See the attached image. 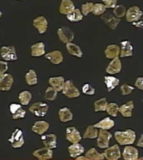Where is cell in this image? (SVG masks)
<instances>
[{
  "mask_svg": "<svg viewBox=\"0 0 143 160\" xmlns=\"http://www.w3.org/2000/svg\"><path fill=\"white\" fill-rule=\"evenodd\" d=\"M32 57H40L45 54V45L43 42H38L31 47Z\"/></svg>",
  "mask_w": 143,
  "mask_h": 160,
  "instance_id": "cell-26",
  "label": "cell"
},
{
  "mask_svg": "<svg viewBox=\"0 0 143 160\" xmlns=\"http://www.w3.org/2000/svg\"><path fill=\"white\" fill-rule=\"evenodd\" d=\"M125 9L123 6H118L115 10H114V13L118 17V18H121L123 17L125 14Z\"/></svg>",
  "mask_w": 143,
  "mask_h": 160,
  "instance_id": "cell-43",
  "label": "cell"
},
{
  "mask_svg": "<svg viewBox=\"0 0 143 160\" xmlns=\"http://www.w3.org/2000/svg\"><path fill=\"white\" fill-rule=\"evenodd\" d=\"M105 53L108 58H114L120 54V48L116 45H110L106 50Z\"/></svg>",
  "mask_w": 143,
  "mask_h": 160,
  "instance_id": "cell-27",
  "label": "cell"
},
{
  "mask_svg": "<svg viewBox=\"0 0 143 160\" xmlns=\"http://www.w3.org/2000/svg\"><path fill=\"white\" fill-rule=\"evenodd\" d=\"M25 79L27 84L29 86L36 85L38 82V79L36 72L32 69L29 70V71L26 74Z\"/></svg>",
  "mask_w": 143,
  "mask_h": 160,
  "instance_id": "cell-34",
  "label": "cell"
},
{
  "mask_svg": "<svg viewBox=\"0 0 143 160\" xmlns=\"http://www.w3.org/2000/svg\"><path fill=\"white\" fill-rule=\"evenodd\" d=\"M115 138L120 145H129L134 143L136 133L130 129L123 132L116 131L115 132Z\"/></svg>",
  "mask_w": 143,
  "mask_h": 160,
  "instance_id": "cell-1",
  "label": "cell"
},
{
  "mask_svg": "<svg viewBox=\"0 0 143 160\" xmlns=\"http://www.w3.org/2000/svg\"><path fill=\"white\" fill-rule=\"evenodd\" d=\"M104 2H105L106 7L107 8H113L116 5V0H103Z\"/></svg>",
  "mask_w": 143,
  "mask_h": 160,
  "instance_id": "cell-47",
  "label": "cell"
},
{
  "mask_svg": "<svg viewBox=\"0 0 143 160\" xmlns=\"http://www.w3.org/2000/svg\"><path fill=\"white\" fill-rule=\"evenodd\" d=\"M93 7L94 6L92 3H87L86 4H84V6L82 7L83 10V14L84 15H87L88 13L92 11Z\"/></svg>",
  "mask_w": 143,
  "mask_h": 160,
  "instance_id": "cell-44",
  "label": "cell"
},
{
  "mask_svg": "<svg viewBox=\"0 0 143 160\" xmlns=\"http://www.w3.org/2000/svg\"><path fill=\"white\" fill-rule=\"evenodd\" d=\"M49 127H50L49 123L46 121H44V120L37 121L32 126V130L33 132L36 133L37 134L39 135H42L48 130Z\"/></svg>",
  "mask_w": 143,
  "mask_h": 160,
  "instance_id": "cell-14",
  "label": "cell"
},
{
  "mask_svg": "<svg viewBox=\"0 0 143 160\" xmlns=\"http://www.w3.org/2000/svg\"><path fill=\"white\" fill-rule=\"evenodd\" d=\"M14 82L13 77L8 73L0 76V91H7L11 89Z\"/></svg>",
  "mask_w": 143,
  "mask_h": 160,
  "instance_id": "cell-10",
  "label": "cell"
},
{
  "mask_svg": "<svg viewBox=\"0 0 143 160\" xmlns=\"http://www.w3.org/2000/svg\"><path fill=\"white\" fill-rule=\"evenodd\" d=\"M85 157L87 160H104L105 158L104 155L99 153L94 148L90 149L86 153Z\"/></svg>",
  "mask_w": 143,
  "mask_h": 160,
  "instance_id": "cell-29",
  "label": "cell"
},
{
  "mask_svg": "<svg viewBox=\"0 0 143 160\" xmlns=\"http://www.w3.org/2000/svg\"><path fill=\"white\" fill-rule=\"evenodd\" d=\"M123 157L125 160H138V151L136 148L132 146H127L124 148Z\"/></svg>",
  "mask_w": 143,
  "mask_h": 160,
  "instance_id": "cell-15",
  "label": "cell"
},
{
  "mask_svg": "<svg viewBox=\"0 0 143 160\" xmlns=\"http://www.w3.org/2000/svg\"><path fill=\"white\" fill-rule=\"evenodd\" d=\"M41 140L43 143L45 147L49 149H55L57 147V138L53 133L44 135L42 136Z\"/></svg>",
  "mask_w": 143,
  "mask_h": 160,
  "instance_id": "cell-11",
  "label": "cell"
},
{
  "mask_svg": "<svg viewBox=\"0 0 143 160\" xmlns=\"http://www.w3.org/2000/svg\"><path fill=\"white\" fill-rule=\"evenodd\" d=\"M8 69L7 63L0 60V76L4 74Z\"/></svg>",
  "mask_w": 143,
  "mask_h": 160,
  "instance_id": "cell-45",
  "label": "cell"
},
{
  "mask_svg": "<svg viewBox=\"0 0 143 160\" xmlns=\"http://www.w3.org/2000/svg\"><path fill=\"white\" fill-rule=\"evenodd\" d=\"M58 34L60 39L63 43L70 42L74 38V34L69 28L65 27L60 28L58 31Z\"/></svg>",
  "mask_w": 143,
  "mask_h": 160,
  "instance_id": "cell-13",
  "label": "cell"
},
{
  "mask_svg": "<svg viewBox=\"0 0 143 160\" xmlns=\"http://www.w3.org/2000/svg\"><path fill=\"white\" fill-rule=\"evenodd\" d=\"M121 50L120 57H126L133 55V46L129 41H123L121 42Z\"/></svg>",
  "mask_w": 143,
  "mask_h": 160,
  "instance_id": "cell-23",
  "label": "cell"
},
{
  "mask_svg": "<svg viewBox=\"0 0 143 160\" xmlns=\"http://www.w3.org/2000/svg\"><path fill=\"white\" fill-rule=\"evenodd\" d=\"M115 125L114 120L111 119L110 118H106L99 122L94 124V127L97 128H101L103 130H110Z\"/></svg>",
  "mask_w": 143,
  "mask_h": 160,
  "instance_id": "cell-25",
  "label": "cell"
},
{
  "mask_svg": "<svg viewBox=\"0 0 143 160\" xmlns=\"http://www.w3.org/2000/svg\"><path fill=\"white\" fill-rule=\"evenodd\" d=\"M8 141L14 148H19L22 147L24 144V138L22 131L19 128H16L12 133L11 137Z\"/></svg>",
  "mask_w": 143,
  "mask_h": 160,
  "instance_id": "cell-2",
  "label": "cell"
},
{
  "mask_svg": "<svg viewBox=\"0 0 143 160\" xmlns=\"http://www.w3.org/2000/svg\"><path fill=\"white\" fill-rule=\"evenodd\" d=\"M9 111L12 114V118L14 120L23 119L25 118L26 111L22 108L21 105L17 104H11L9 106Z\"/></svg>",
  "mask_w": 143,
  "mask_h": 160,
  "instance_id": "cell-8",
  "label": "cell"
},
{
  "mask_svg": "<svg viewBox=\"0 0 143 160\" xmlns=\"http://www.w3.org/2000/svg\"><path fill=\"white\" fill-rule=\"evenodd\" d=\"M107 104V101L106 98H103L98 101H96L94 103L95 112L106 111Z\"/></svg>",
  "mask_w": 143,
  "mask_h": 160,
  "instance_id": "cell-35",
  "label": "cell"
},
{
  "mask_svg": "<svg viewBox=\"0 0 143 160\" xmlns=\"http://www.w3.org/2000/svg\"><path fill=\"white\" fill-rule=\"evenodd\" d=\"M98 138L97 141V146L102 149L107 148L109 147V142L112 137L111 134L107 130L101 129L98 134Z\"/></svg>",
  "mask_w": 143,
  "mask_h": 160,
  "instance_id": "cell-5",
  "label": "cell"
},
{
  "mask_svg": "<svg viewBox=\"0 0 143 160\" xmlns=\"http://www.w3.org/2000/svg\"><path fill=\"white\" fill-rule=\"evenodd\" d=\"M33 24L40 34L45 33L47 30L48 22L43 16H40L35 19L33 21Z\"/></svg>",
  "mask_w": 143,
  "mask_h": 160,
  "instance_id": "cell-17",
  "label": "cell"
},
{
  "mask_svg": "<svg viewBox=\"0 0 143 160\" xmlns=\"http://www.w3.org/2000/svg\"><path fill=\"white\" fill-rule=\"evenodd\" d=\"M19 1H22V0H19Z\"/></svg>",
  "mask_w": 143,
  "mask_h": 160,
  "instance_id": "cell-50",
  "label": "cell"
},
{
  "mask_svg": "<svg viewBox=\"0 0 143 160\" xmlns=\"http://www.w3.org/2000/svg\"><path fill=\"white\" fill-rule=\"evenodd\" d=\"M1 16H2V12L0 11V18L1 17Z\"/></svg>",
  "mask_w": 143,
  "mask_h": 160,
  "instance_id": "cell-49",
  "label": "cell"
},
{
  "mask_svg": "<svg viewBox=\"0 0 143 160\" xmlns=\"http://www.w3.org/2000/svg\"><path fill=\"white\" fill-rule=\"evenodd\" d=\"M104 21L107 24L108 26H110L112 29H115L120 22L119 19H116L112 16L107 17V18H104Z\"/></svg>",
  "mask_w": 143,
  "mask_h": 160,
  "instance_id": "cell-39",
  "label": "cell"
},
{
  "mask_svg": "<svg viewBox=\"0 0 143 160\" xmlns=\"http://www.w3.org/2000/svg\"><path fill=\"white\" fill-rule=\"evenodd\" d=\"M134 107L133 101H130L127 103L121 106L118 108V112L124 118H131L132 116V112Z\"/></svg>",
  "mask_w": 143,
  "mask_h": 160,
  "instance_id": "cell-19",
  "label": "cell"
},
{
  "mask_svg": "<svg viewBox=\"0 0 143 160\" xmlns=\"http://www.w3.org/2000/svg\"><path fill=\"white\" fill-rule=\"evenodd\" d=\"M67 18L71 22H77L82 19V15L79 9H75L67 14Z\"/></svg>",
  "mask_w": 143,
  "mask_h": 160,
  "instance_id": "cell-37",
  "label": "cell"
},
{
  "mask_svg": "<svg viewBox=\"0 0 143 160\" xmlns=\"http://www.w3.org/2000/svg\"><path fill=\"white\" fill-rule=\"evenodd\" d=\"M121 63L118 57L114 58L106 69V72L109 74H116L121 72Z\"/></svg>",
  "mask_w": 143,
  "mask_h": 160,
  "instance_id": "cell-18",
  "label": "cell"
},
{
  "mask_svg": "<svg viewBox=\"0 0 143 160\" xmlns=\"http://www.w3.org/2000/svg\"><path fill=\"white\" fill-rule=\"evenodd\" d=\"M0 53L1 57L6 61L11 62L15 61L17 59L16 50L14 46L2 47L0 49Z\"/></svg>",
  "mask_w": 143,
  "mask_h": 160,
  "instance_id": "cell-6",
  "label": "cell"
},
{
  "mask_svg": "<svg viewBox=\"0 0 143 160\" xmlns=\"http://www.w3.org/2000/svg\"><path fill=\"white\" fill-rule=\"evenodd\" d=\"M63 94L68 98H76L80 96V92L74 85L71 80L65 82L63 88Z\"/></svg>",
  "mask_w": 143,
  "mask_h": 160,
  "instance_id": "cell-4",
  "label": "cell"
},
{
  "mask_svg": "<svg viewBox=\"0 0 143 160\" xmlns=\"http://www.w3.org/2000/svg\"><path fill=\"white\" fill-rule=\"evenodd\" d=\"M135 86L140 90H143V77H139L136 81Z\"/></svg>",
  "mask_w": 143,
  "mask_h": 160,
  "instance_id": "cell-46",
  "label": "cell"
},
{
  "mask_svg": "<svg viewBox=\"0 0 143 160\" xmlns=\"http://www.w3.org/2000/svg\"><path fill=\"white\" fill-rule=\"evenodd\" d=\"M32 97V94L29 91H23L19 93L18 99L21 105L27 106L30 103Z\"/></svg>",
  "mask_w": 143,
  "mask_h": 160,
  "instance_id": "cell-28",
  "label": "cell"
},
{
  "mask_svg": "<svg viewBox=\"0 0 143 160\" xmlns=\"http://www.w3.org/2000/svg\"><path fill=\"white\" fill-rule=\"evenodd\" d=\"M118 108L119 107L117 104L115 102H111L108 104L106 111H107L108 114L111 116L116 118L118 112Z\"/></svg>",
  "mask_w": 143,
  "mask_h": 160,
  "instance_id": "cell-36",
  "label": "cell"
},
{
  "mask_svg": "<svg viewBox=\"0 0 143 160\" xmlns=\"http://www.w3.org/2000/svg\"><path fill=\"white\" fill-rule=\"evenodd\" d=\"M143 12L138 8L135 6L128 9L126 14V20L128 22H136L138 21L142 16Z\"/></svg>",
  "mask_w": 143,
  "mask_h": 160,
  "instance_id": "cell-16",
  "label": "cell"
},
{
  "mask_svg": "<svg viewBox=\"0 0 143 160\" xmlns=\"http://www.w3.org/2000/svg\"><path fill=\"white\" fill-rule=\"evenodd\" d=\"M143 135H141V138H140V140H139V142H138V144H137V146H138V147H140V148H143Z\"/></svg>",
  "mask_w": 143,
  "mask_h": 160,
  "instance_id": "cell-48",
  "label": "cell"
},
{
  "mask_svg": "<svg viewBox=\"0 0 143 160\" xmlns=\"http://www.w3.org/2000/svg\"><path fill=\"white\" fill-rule=\"evenodd\" d=\"M66 138L72 143H79L81 140V136L79 132L74 127L67 128Z\"/></svg>",
  "mask_w": 143,
  "mask_h": 160,
  "instance_id": "cell-9",
  "label": "cell"
},
{
  "mask_svg": "<svg viewBox=\"0 0 143 160\" xmlns=\"http://www.w3.org/2000/svg\"><path fill=\"white\" fill-rule=\"evenodd\" d=\"M120 89L123 96H127L132 92V91L134 90V88L127 84H124L121 86Z\"/></svg>",
  "mask_w": 143,
  "mask_h": 160,
  "instance_id": "cell-41",
  "label": "cell"
},
{
  "mask_svg": "<svg viewBox=\"0 0 143 160\" xmlns=\"http://www.w3.org/2000/svg\"><path fill=\"white\" fill-rule=\"evenodd\" d=\"M67 48L68 51L71 53L72 55L76 56L77 57L81 58L82 56V52H81L80 48L74 43L68 42L67 44Z\"/></svg>",
  "mask_w": 143,
  "mask_h": 160,
  "instance_id": "cell-31",
  "label": "cell"
},
{
  "mask_svg": "<svg viewBox=\"0 0 143 160\" xmlns=\"http://www.w3.org/2000/svg\"><path fill=\"white\" fill-rule=\"evenodd\" d=\"M48 106L45 102H38L33 104L29 109V111L36 117L43 118L46 116L48 111Z\"/></svg>",
  "mask_w": 143,
  "mask_h": 160,
  "instance_id": "cell-3",
  "label": "cell"
},
{
  "mask_svg": "<svg viewBox=\"0 0 143 160\" xmlns=\"http://www.w3.org/2000/svg\"><path fill=\"white\" fill-rule=\"evenodd\" d=\"M98 136V130L94 125L89 126L84 135V139H95Z\"/></svg>",
  "mask_w": 143,
  "mask_h": 160,
  "instance_id": "cell-33",
  "label": "cell"
},
{
  "mask_svg": "<svg viewBox=\"0 0 143 160\" xmlns=\"http://www.w3.org/2000/svg\"><path fill=\"white\" fill-rule=\"evenodd\" d=\"M95 91H96L95 88H93L92 86H91L88 83L85 84L82 86V92L86 95L92 96L95 94Z\"/></svg>",
  "mask_w": 143,
  "mask_h": 160,
  "instance_id": "cell-40",
  "label": "cell"
},
{
  "mask_svg": "<svg viewBox=\"0 0 143 160\" xmlns=\"http://www.w3.org/2000/svg\"><path fill=\"white\" fill-rule=\"evenodd\" d=\"M84 148L81 144L78 143H73L72 145L68 147V151L70 155L72 158H76V157L80 156L84 152Z\"/></svg>",
  "mask_w": 143,
  "mask_h": 160,
  "instance_id": "cell-22",
  "label": "cell"
},
{
  "mask_svg": "<svg viewBox=\"0 0 143 160\" xmlns=\"http://www.w3.org/2000/svg\"><path fill=\"white\" fill-rule=\"evenodd\" d=\"M48 81L51 86L57 92L62 91L65 84V78L63 77H51L49 78Z\"/></svg>",
  "mask_w": 143,
  "mask_h": 160,
  "instance_id": "cell-21",
  "label": "cell"
},
{
  "mask_svg": "<svg viewBox=\"0 0 143 160\" xmlns=\"http://www.w3.org/2000/svg\"><path fill=\"white\" fill-rule=\"evenodd\" d=\"M74 10L73 3L70 0H63L60 7V12L63 14H68Z\"/></svg>",
  "mask_w": 143,
  "mask_h": 160,
  "instance_id": "cell-32",
  "label": "cell"
},
{
  "mask_svg": "<svg viewBox=\"0 0 143 160\" xmlns=\"http://www.w3.org/2000/svg\"><path fill=\"white\" fill-rule=\"evenodd\" d=\"M103 155L108 160H118L121 157V152L118 145H114L110 148L108 147Z\"/></svg>",
  "mask_w": 143,
  "mask_h": 160,
  "instance_id": "cell-7",
  "label": "cell"
},
{
  "mask_svg": "<svg viewBox=\"0 0 143 160\" xmlns=\"http://www.w3.org/2000/svg\"><path fill=\"white\" fill-rule=\"evenodd\" d=\"M119 79L115 77L108 76L105 77V83L107 88L108 92H111L112 90H113L119 84Z\"/></svg>",
  "mask_w": 143,
  "mask_h": 160,
  "instance_id": "cell-30",
  "label": "cell"
},
{
  "mask_svg": "<svg viewBox=\"0 0 143 160\" xmlns=\"http://www.w3.org/2000/svg\"><path fill=\"white\" fill-rule=\"evenodd\" d=\"M57 96V91L52 87H48L45 92V99L47 101H53Z\"/></svg>",
  "mask_w": 143,
  "mask_h": 160,
  "instance_id": "cell-38",
  "label": "cell"
},
{
  "mask_svg": "<svg viewBox=\"0 0 143 160\" xmlns=\"http://www.w3.org/2000/svg\"><path fill=\"white\" fill-rule=\"evenodd\" d=\"M33 156L39 160H50L53 158V151L46 147L40 148L33 152Z\"/></svg>",
  "mask_w": 143,
  "mask_h": 160,
  "instance_id": "cell-12",
  "label": "cell"
},
{
  "mask_svg": "<svg viewBox=\"0 0 143 160\" xmlns=\"http://www.w3.org/2000/svg\"><path fill=\"white\" fill-rule=\"evenodd\" d=\"M45 57L54 65H58L63 60V57L62 53L58 50L53 51L46 54Z\"/></svg>",
  "mask_w": 143,
  "mask_h": 160,
  "instance_id": "cell-20",
  "label": "cell"
},
{
  "mask_svg": "<svg viewBox=\"0 0 143 160\" xmlns=\"http://www.w3.org/2000/svg\"><path fill=\"white\" fill-rule=\"evenodd\" d=\"M92 11L94 14L99 16L105 12L106 7L101 4H97L95 6H94V9Z\"/></svg>",
  "mask_w": 143,
  "mask_h": 160,
  "instance_id": "cell-42",
  "label": "cell"
},
{
  "mask_svg": "<svg viewBox=\"0 0 143 160\" xmlns=\"http://www.w3.org/2000/svg\"><path fill=\"white\" fill-rule=\"evenodd\" d=\"M58 115L60 120L62 122H67L72 121L73 115L71 111L68 108H63L59 110Z\"/></svg>",
  "mask_w": 143,
  "mask_h": 160,
  "instance_id": "cell-24",
  "label": "cell"
}]
</instances>
